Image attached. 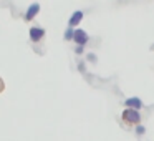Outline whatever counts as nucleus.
I'll use <instances>...</instances> for the list:
<instances>
[{"mask_svg":"<svg viewBox=\"0 0 154 141\" xmlns=\"http://www.w3.org/2000/svg\"><path fill=\"white\" fill-rule=\"evenodd\" d=\"M76 53H83V47H78L76 48Z\"/></svg>","mask_w":154,"mask_h":141,"instance_id":"obj_9","label":"nucleus"},{"mask_svg":"<svg viewBox=\"0 0 154 141\" xmlns=\"http://www.w3.org/2000/svg\"><path fill=\"white\" fill-rule=\"evenodd\" d=\"M144 131H146V130H144V126H137V128H136V133H137V134H143Z\"/></svg>","mask_w":154,"mask_h":141,"instance_id":"obj_8","label":"nucleus"},{"mask_svg":"<svg viewBox=\"0 0 154 141\" xmlns=\"http://www.w3.org/2000/svg\"><path fill=\"white\" fill-rule=\"evenodd\" d=\"M123 120L128 121V123H139L141 121V114L137 113L136 110H124L123 111Z\"/></svg>","mask_w":154,"mask_h":141,"instance_id":"obj_1","label":"nucleus"},{"mask_svg":"<svg viewBox=\"0 0 154 141\" xmlns=\"http://www.w3.org/2000/svg\"><path fill=\"white\" fill-rule=\"evenodd\" d=\"M73 40L78 43V47H83V45L88 42V33H86L85 30H75Z\"/></svg>","mask_w":154,"mask_h":141,"instance_id":"obj_2","label":"nucleus"},{"mask_svg":"<svg viewBox=\"0 0 154 141\" xmlns=\"http://www.w3.org/2000/svg\"><path fill=\"white\" fill-rule=\"evenodd\" d=\"M81 18H83V12H81V10L75 12V14L71 15V18H70V27L73 28L75 25H78V24L81 22Z\"/></svg>","mask_w":154,"mask_h":141,"instance_id":"obj_6","label":"nucleus"},{"mask_svg":"<svg viewBox=\"0 0 154 141\" xmlns=\"http://www.w3.org/2000/svg\"><path fill=\"white\" fill-rule=\"evenodd\" d=\"M45 35V30L43 28H38V27H33V28H30V38L33 42H38L42 37Z\"/></svg>","mask_w":154,"mask_h":141,"instance_id":"obj_4","label":"nucleus"},{"mask_svg":"<svg viewBox=\"0 0 154 141\" xmlns=\"http://www.w3.org/2000/svg\"><path fill=\"white\" fill-rule=\"evenodd\" d=\"M126 106H129V110H139L141 106H143V101L139 100V98H128L126 100Z\"/></svg>","mask_w":154,"mask_h":141,"instance_id":"obj_3","label":"nucleus"},{"mask_svg":"<svg viewBox=\"0 0 154 141\" xmlns=\"http://www.w3.org/2000/svg\"><path fill=\"white\" fill-rule=\"evenodd\" d=\"M38 10H40V5L38 4H32L30 8L27 10V15H25V20H32V18L35 17V15L38 14Z\"/></svg>","mask_w":154,"mask_h":141,"instance_id":"obj_5","label":"nucleus"},{"mask_svg":"<svg viewBox=\"0 0 154 141\" xmlns=\"http://www.w3.org/2000/svg\"><path fill=\"white\" fill-rule=\"evenodd\" d=\"M73 33H75V32H73V28H68V30H66V33H65V38H66V40H70V38H73Z\"/></svg>","mask_w":154,"mask_h":141,"instance_id":"obj_7","label":"nucleus"}]
</instances>
